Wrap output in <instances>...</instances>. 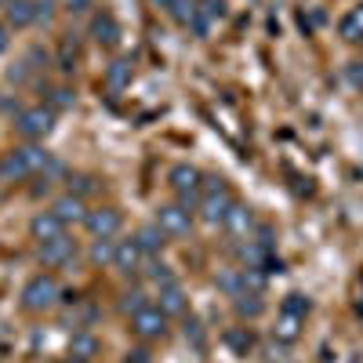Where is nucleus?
I'll return each mask as SVG.
<instances>
[{
    "label": "nucleus",
    "instance_id": "36",
    "mask_svg": "<svg viewBox=\"0 0 363 363\" xmlns=\"http://www.w3.org/2000/svg\"><path fill=\"white\" fill-rule=\"evenodd\" d=\"M8 48H11V29H8L4 22H0V55H4Z\"/></svg>",
    "mask_w": 363,
    "mask_h": 363
},
{
    "label": "nucleus",
    "instance_id": "25",
    "mask_svg": "<svg viewBox=\"0 0 363 363\" xmlns=\"http://www.w3.org/2000/svg\"><path fill=\"white\" fill-rule=\"evenodd\" d=\"M77 58H80L77 37H66L62 48H58V69H62V73H73V69H77Z\"/></svg>",
    "mask_w": 363,
    "mask_h": 363
},
{
    "label": "nucleus",
    "instance_id": "35",
    "mask_svg": "<svg viewBox=\"0 0 363 363\" xmlns=\"http://www.w3.org/2000/svg\"><path fill=\"white\" fill-rule=\"evenodd\" d=\"M33 4H37V22H48L55 11V0H33Z\"/></svg>",
    "mask_w": 363,
    "mask_h": 363
},
{
    "label": "nucleus",
    "instance_id": "11",
    "mask_svg": "<svg viewBox=\"0 0 363 363\" xmlns=\"http://www.w3.org/2000/svg\"><path fill=\"white\" fill-rule=\"evenodd\" d=\"M29 233H33V240L48 244V240H55V236L66 233V222L58 218L55 211H40V215H33V222H29Z\"/></svg>",
    "mask_w": 363,
    "mask_h": 363
},
{
    "label": "nucleus",
    "instance_id": "18",
    "mask_svg": "<svg viewBox=\"0 0 363 363\" xmlns=\"http://www.w3.org/2000/svg\"><path fill=\"white\" fill-rule=\"evenodd\" d=\"M218 291H225L229 298H240V294H247V284H244V269H222L218 277H215Z\"/></svg>",
    "mask_w": 363,
    "mask_h": 363
},
{
    "label": "nucleus",
    "instance_id": "41",
    "mask_svg": "<svg viewBox=\"0 0 363 363\" xmlns=\"http://www.w3.org/2000/svg\"><path fill=\"white\" fill-rule=\"evenodd\" d=\"M149 4H153V8H164V11H167V8H171V0H149Z\"/></svg>",
    "mask_w": 363,
    "mask_h": 363
},
{
    "label": "nucleus",
    "instance_id": "29",
    "mask_svg": "<svg viewBox=\"0 0 363 363\" xmlns=\"http://www.w3.org/2000/svg\"><path fill=\"white\" fill-rule=\"evenodd\" d=\"M225 345H233L236 352L247 356V349L255 345V338H251V330H225Z\"/></svg>",
    "mask_w": 363,
    "mask_h": 363
},
{
    "label": "nucleus",
    "instance_id": "14",
    "mask_svg": "<svg viewBox=\"0 0 363 363\" xmlns=\"http://www.w3.org/2000/svg\"><path fill=\"white\" fill-rule=\"evenodd\" d=\"M91 37H95L102 48H113V44L120 40V26H116V18H113L109 11L95 15V18H91Z\"/></svg>",
    "mask_w": 363,
    "mask_h": 363
},
{
    "label": "nucleus",
    "instance_id": "21",
    "mask_svg": "<svg viewBox=\"0 0 363 363\" xmlns=\"http://www.w3.org/2000/svg\"><path fill=\"white\" fill-rule=\"evenodd\" d=\"M338 33L349 40V44H356V40H363V4L359 8H352L342 22H338Z\"/></svg>",
    "mask_w": 363,
    "mask_h": 363
},
{
    "label": "nucleus",
    "instance_id": "9",
    "mask_svg": "<svg viewBox=\"0 0 363 363\" xmlns=\"http://www.w3.org/2000/svg\"><path fill=\"white\" fill-rule=\"evenodd\" d=\"M145 262V251L138 247V240H120L116 251H113V265L124 272V277H131V272H138Z\"/></svg>",
    "mask_w": 363,
    "mask_h": 363
},
{
    "label": "nucleus",
    "instance_id": "28",
    "mask_svg": "<svg viewBox=\"0 0 363 363\" xmlns=\"http://www.w3.org/2000/svg\"><path fill=\"white\" fill-rule=\"evenodd\" d=\"M262 309H265V306H262V298H258V294H251V291L236 298V313H240V316H258Z\"/></svg>",
    "mask_w": 363,
    "mask_h": 363
},
{
    "label": "nucleus",
    "instance_id": "1",
    "mask_svg": "<svg viewBox=\"0 0 363 363\" xmlns=\"http://www.w3.org/2000/svg\"><path fill=\"white\" fill-rule=\"evenodd\" d=\"M233 203H236V200L229 196V186H225L218 174L203 178V189H200V215H203V222H211V225L225 222V215H229Z\"/></svg>",
    "mask_w": 363,
    "mask_h": 363
},
{
    "label": "nucleus",
    "instance_id": "12",
    "mask_svg": "<svg viewBox=\"0 0 363 363\" xmlns=\"http://www.w3.org/2000/svg\"><path fill=\"white\" fill-rule=\"evenodd\" d=\"M222 225H225L229 236H251V229H255V211L244 207V203H233Z\"/></svg>",
    "mask_w": 363,
    "mask_h": 363
},
{
    "label": "nucleus",
    "instance_id": "16",
    "mask_svg": "<svg viewBox=\"0 0 363 363\" xmlns=\"http://www.w3.org/2000/svg\"><path fill=\"white\" fill-rule=\"evenodd\" d=\"M160 309H164L167 316H182V313L189 309V298H186V291H182L178 284L160 287Z\"/></svg>",
    "mask_w": 363,
    "mask_h": 363
},
{
    "label": "nucleus",
    "instance_id": "33",
    "mask_svg": "<svg viewBox=\"0 0 363 363\" xmlns=\"http://www.w3.org/2000/svg\"><path fill=\"white\" fill-rule=\"evenodd\" d=\"M51 106H55V109H69V106H73V91H69V87H55V91H51Z\"/></svg>",
    "mask_w": 363,
    "mask_h": 363
},
{
    "label": "nucleus",
    "instance_id": "32",
    "mask_svg": "<svg viewBox=\"0 0 363 363\" xmlns=\"http://www.w3.org/2000/svg\"><path fill=\"white\" fill-rule=\"evenodd\" d=\"M200 11L215 22V18H222L225 15V0H200Z\"/></svg>",
    "mask_w": 363,
    "mask_h": 363
},
{
    "label": "nucleus",
    "instance_id": "19",
    "mask_svg": "<svg viewBox=\"0 0 363 363\" xmlns=\"http://www.w3.org/2000/svg\"><path fill=\"white\" fill-rule=\"evenodd\" d=\"M18 153H22L29 174H44V171H51V153H44L40 145H22Z\"/></svg>",
    "mask_w": 363,
    "mask_h": 363
},
{
    "label": "nucleus",
    "instance_id": "2",
    "mask_svg": "<svg viewBox=\"0 0 363 363\" xmlns=\"http://www.w3.org/2000/svg\"><path fill=\"white\" fill-rule=\"evenodd\" d=\"M58 298H62L58 280L48 277V272H40V277H33V280L22 287V309L26 313H48V309L58 306Z\"/></svg>",
    "mask_w": 363,
    "mask_h": 363
},
{
    "label": "nucleus",
    "instance_id": "22",
    "mask_svg": "<svg viewBox=\"0 0 363 363\" xmlns=\"http://www.w3.org/2000/svg\"><path fill=\"white\" fill-rule=\"evenodd\" d=\"M272 335H277V342H284V345L298 342V335H301V320H298V316H287V313H280L277 327H272Z\"/></svg>",
    "mask_w": 363,
    "mask_h": 363
},
{
    "label": "nucleus",
    "instance_id": "26",
    "mask_svg": "<svg viewBox=\"0 0 363 363\" xmlns=\"http://www.w3.org/2000/svg\"><path fill=\"white\" fill-rule=\"evenodd\" d=\"M309 309H313V306H309V298H306V294H287V298H284V313H287V316L306 320Z\"/></svg>",
    "mask_w": 363,
    "mask_h": 363
},
{
    "label": "nucleus",
    "instance_id": "23",
    "mask_svg": "<svg viewBox=\"0 0 363 363\" xmlns=\"http://www.w3.org/2000/svg\"><path fill=\"white\" fill-rule=\"evenodd\" d=\"M0 171H4L8 182H22V178H29V167H26V160H22L18 149H11V153L0 160Z\"/></svg>",
    "mask_w": 363,
    "mask_h": 363
},
{
    "label": "nucleus",
    "instance_id": "4",
    "mask_svg": "<svg viewBox=\"0 0 363 363\" xmlns=\"http://www.w3.org/2000/svg\"><path fill=\"white\" fill-rule=\"evenodd\" d=\"M167 182H171V189L178 193L182 207H193V203L200 200V189H203V174H200L193 164H174V167H171V174H167Z\"/></svg>",
    "mask_w": 363,
    "mask_h": 363
},
{
    "label": "nucleus",
    "instance_id": "30",
    "mask_svg": "<svg viewBox=\"0 0 363 363\" xmlns=\"http://www.w3.org/2000/svg\"><path fill=\"white\" fill-rule=\"evenodd\" d=\"M113 251H116L113 240H95V247H91V262L106 265V262H113Z\"/></svg>",
    "mask_w": 363,
    "mask_h": 363
},
{
    "label": "nucleus",
    "instance_id": "7",
    "mask_svg": "<svg viewBox=\"0 0 363 363\" xmlns=\"http://www.w3.org/2000/svg\"><path fill=\"white\" fill-rule=\"evenodd\" d=\"M157 225H160L167 236H189V229H193V215H189V207L171 203V207H160Z\"/></svg>",
    "mask_w": 363,
    "mask_h": 363
},
{
    "label": "nucleus",
    "instance_id": "38",
    "mask_svg": "<svg viewBox=\"0 0 363 363\" xmlns=\"http://www.w3.org/2000/svg\"><path fill=\"white\" fill-rule=\"evenodd\" d=\"M349 80H352L356 87H363V66H359V62H352V66H349Z\"/></svg>",
    "mask_w": 363,
    "mask_h": 363
},
{
    "label": "nucleus",
    "instance_id": "39",
    "mask_svg": "<svg viewBox=\"0 0 363 363\" xmlns=\"http://www.w3.org/2000/svg\"><path fill=\"white\" fill-rule=\"evenodd\" d=\"M91 186H95V178H77V196H84Z\"/></svg>",
    "mask_w": 363,
    "mask_h": 363
},
{
    "label": "nucleus",
    "instance_id": "42",
    "mask_svg": "<svg viewBox=\"0 0 363 363\" xmlns=\"http://www.w3.org/2000/svg\"><path fill=\"white\" fill-rule=\"evenodd\" d=\"M62 363H91V359H77V356H69V359H62Z\"/></svg>",
    "mask_w": 363,
    "mask_h": 363
},
{
    "label": "nucleus",
    "instance_id": "34",
    "mask_svg": "<svg viewBox=\"0 0 363 363\" xmlns=\"http://www.w3.org/2000/svg\"><path fill=\"white\" fill-rule=\"evenodd\" d=\"M186 338H189L196 349H203V330H200V323H196V320H189V323H186Z\"/></svg>",
    "mask_w": 363,
    "mask_h": 363
},
{
    "label": "nucleus",
    "instance_id": "15",
    "mask_svg": "<svg viewBox=\"0 0 363 363\" xmlns=\"http://www.w3.org/2000/svg\"><path fill=\"white\" fill-rule=\"evenodd\" d=\"M131 77H135L131 62L128 58H116V62H109V69H106V87L113 91V95H120V91L131 87Z\"/></svg>",
    "mask_w": 363,
    "mask_h": 363
},
{
    "label": "nucleus",
    "instance_id": "31",
    "mask_svg": "<svg viewBox=\"0 0 363 363\" xmlns=\"http://www.w3.org/2000/svg\"><path fill=\"white\" fill-rule=\"evenodd\" d=\"M145 306H149V301H145V294H142V291H128V294H124V301H120V309L131 313V316H135L138 309H145Z\"/></svg>",
    "mask_w": 363,
    "mask_h": 363
},
{
    "label": "nucleus",
    "instance_id": "10",
    "mask_svg": "<svg viewBox=\"0 0 363 363\" xmlns=\"http://www.w3.org/2000/svg\"><path fill=\"white\" fill-rule=\"evenodd\" d=\"M37 22V4L33 0H8L4 4V26L8 29H26Z\"/></svg>",
    "mask_w": 363,
    "mask_h": 363
},
{
    "label": "nucleus",
    "instance_id": "44",
    "mask_svg": "<svg viewBox=\"0 0 363 363\" xmlns=\"http://www.w3.org/2000/svg\"><path fill=\"white\" fill-rule=\"evenodd\" d=\"M359 44H363V40H359Z\"/></svg>",
    "mask_w": 363,
    "mask_h": 363
},
{
    "label": "nucleus",
    "instance_id": "43",
    "mask_svg": "<svg viewBox=\"0 0 363 363\" xmlns=\"http://www.w3.org/2000/svg\"><path fill=\"white\" fill-rule=\"evenodd\" d=\"M0 4H8V0H0Z\"/></svg>",
    "mask_w": 363,
    "mask_h": 363
},
{
    "label": "nucleus",
    "instance_id": "27",
    "mask_svg": "<svg viewBox=\"0 0 363 363\" xmlns=\"http://www.w3.org/2000/svg\"><path fill=\"white\" fill-rule=\"evenodd\" d=\"M145 277L149 280H153V284H160V287H167V284H174V277H171V269L160 262V258H153V262H149L145 265Z\"/></svg>",
    "mask_w": 363,
    "mask_h": 363
},
{
    "label": "nucleus",
    "instance_id": "13",
    "mask_svg": "<svg viewBox=\"0 0 363 363\" xmlns=\"http://www.w3.org/2000/svg\"><path fill=\"white\" fill-rule=\"evenodd\" d=\"M51 211H55V215L62 218L66 225H77V222H84V218H87V207H84V196H77V193H66V196H58Z\"/></svg>",
    "mask_w": 363,
    "mask_h": 363
},
{
    "label": "nucleus",
    "instance_id": "37",
    "mask_svg": "<svg viewBox=\"0 0 363 363\" xmlns=\"http://www.w3.org/2000/svg\"><path fill=\"white\" fill-rule=\"evenodd\" d=\"M124 363H149V352H145V349H131Z\"/></svg>",
    "mask_w": 363,
    "mask_h": 363
},
{
    "label": "nucleus",
    "instance_id": "17",
    "mask_svg": "<svg viewBox=\"0 0 363 363\" xmlns=\"http://www.w3.org/2000/svg\"><path fill=\"white\" fill-rule=\"evenodd\" d=\"M138 247L145 251V258H153V255H160L164 251V244H167V233L160 229V225H145V229H138Z\"/></svg>",
    "mask_w": 363,
    "mask_h": 363
},
{
    "label": "nucleus",
    "instance_id": "40",
    "mask_svg": "<svg viewBox=\"0 0 363 363\" xmlns=\"http://www.w3.org/2000/svg\"><path fill=\"white\" fill-rule=\"evenodd\" d=\"M69 8H73V11H87L91 0H69Z\"/></svg>",
    "mask_w": 363,
    "mask_h": 363
},
{
    "label": "nucleus",
    "instance_id": "6",
    "mask_svg": "<svg viewBox=\"0 0 363 363\" xmlns=\"http://www.w3.org/2000/svg\"><path fill=\"white\" fill-rule=\"evenodd\" d=\"M120 211L116 207H99V211H87V218H84V225H87V233L95 236V240H113L116 233H120Z\"/></svg>",
    "mask_w": 363,
    "mask_h": 363
},
{
    "label": "nucleus",
    "instance_id": "8",
    "mask_svg": "<svg viewBox=\"0 0 363 363\" xmlns=\"http://www.w3.org/2000/svg\"><path fill=\"white\" fill-rule=\"evenodd\" d=\"M77 258V244L62 233V236H55V240H48V244H40V262L44 265H51V269H58V265H69Z\"/></svg>",
    "mask_w": 363,
    "mask_h": 363
},
{
    "label": "nucleus",
    "instance_id": "5",
    "mask_svg": "<svg viewBox=\"0 0 363 363\" xmlns=\"http://www.w3.org/2000/svg\"><path fill=\"white\" fill-rule=\"evenodd\" d=\"M131 330L142 338V342H157L167 335V313L160 306H145L131 316Z\"/></svg>",
    "mask_w": 363,
    "mask_h": 363
},
{
    "label": "nucleus",
    "instance_id": "24",
    "mask_svg": "<svg viewBox=\"0 0 363 363\" xmlns=\"http://www.w3.org/2000/svg\"><path fill=\"white\" fill-rule=\"evenodd\" d=\"M196 11H200V0H171V8H167V15L178 26H189L196 18Z\"/></svg>",
    "mask_w": 363,
    "mask_h": 363
},
{
    "label": "nucleus",
    "instance_id": "20",
    "mask_svg": "<svg viewBox=\"0 0 363 363\" xmlns=\"http://www.w3.org/2000/svg\"><path fill=\"white\" fill-rule=\"evenodd\" d=\"M99 352V338L91 335V330H77V335L69 338V356H77V359H91Z\"/></svg>",
    "mask_w": 363,
    "mask_h": 363
},
{
    "label": "nucleus",
    "instance_id": "3",
    "mask_svg": "<svg viewBox=\"0 0 363 363\" xmlns=\"http://www.w3.org/2000/svg\"><path fill=\"white\" fill-rule=\"evenodd\" d=\"M15 128H18V135H22V138H29V142L48 138V135H51V128H55V109H51V106H29V109H22V113H18Z\"/></svg>",
    "mask_w": 363,
    "mask_h": 363
}]
</instances>
